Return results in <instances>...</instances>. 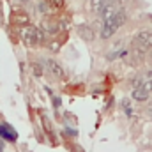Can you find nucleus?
I'll list each match as a JSON object with an SVG mask.
<instances>
[{"label":"nucleus","mask_w":152,"mask_h":152,"mask_svg":"<svg viewBox=\"0 0 152 152\" xmlns=\"http://www.w3.org/2000/svg\"><path fill=\"white\" fill-rule=\"evenodd\" d=\"M0 138L5 140V142H16L18 134H16V131L9 124H0Z\"/></svg>","instance_id":"nucleus-6"},{"label":"nucleus","mask_w":152,"mask_h":152,"mask_svg":"<svg viewBox=\"0 0 152 152\" xmlns=\"http://www.w3.org/2000/svg\"><path fill=\"white\" fill-rule=\"evenodd\" d=\"M142 87H143L145 90H149V92H151V90H152V78H149V80H145V81L142 83Z\"/></svg>","instance_id":"nucleus-15"},{"label":"nucleus","mask_w":152,"mask_h":152,"mask_svg":"<svg viewBox=\"0 0 152 152\" xmlns=\"http://www.w3.org/2000/svg\"><path fill=\"white\" fill-rule=\"evenodd\" d=\"M32 69H34V73H36V78H41V75H42L41 66H39V64H34V66H32Z\"/></svg>","instance_id":"nucleus-16"},{"label":"nucleus","mask_w":152,"mask_h":152,"mask_svg":"<svg viewBox=\"0 0 152 152\" xmlns=\"http://www.w3.org/2000/svg\"><path fill=\"white\" fill-rule=\"evenodd\" d=\"M64 133H66L67 136H76V134H78V131H75V129H71V127H67V129H66Z\"/></svg>","instance_id":"nucleus-17"},{"label":"nucleus","mask_w":152,"mask_h":152,"mask_svg":"<svg viewBox=\"0 0 152 152\" xmlns=\"http://www.w3.org/2000/svg\"><path fill=\"white\" fill-rule=\"evenodd\" d=\"M134 41L142 50H149V48H152V32L151 30H142L136 34Z\"/></svg>","instance_id":"nucleus-4"},{"label":"nucleus","mask_w":152,"mask_h":152,"mask_svg":"<svg viewBox=\"0 0 152 152\" xmlns=\"http://www.w3.org/2000/svg\"><path fill=\"white\" fill-rule=\"evenodd\" d=\"M44 62V67L50 71V75L55 76V78H64V67L57 62V60H53V58H48V60H42Z\"/></svg>","instance_id":"nucleus-5"},{"label":"nucleus","mask_w":152,"mask_h":152,"mask_svg":"<svg viewBox=\"0 0 152 152\" xmlns=\"http://www.w3.org/2000/svg\"><path fill=\"white\" fill-rule=\"evenodd\" d=\"M126 21H127V12H126L124 9H120L117 14H113L110 20L104 21V25H103V28H101V37L103 39H110L115 32L126 23Z\"/></svg>","instance_id":"nucleus-1"},{"label":"nucleus","mask_w":152,"mask_h":152,"mask_svg":"<svg viewBox=\"0 0 152 152\" xmlns=\"http://www.w3.org/2000/svg\"><path fill=\"white\" fill-rule=\"evenodd\" d=\"M108 2H110V0H90V7H92V11H97V12H99Z\"/></svg>","instance_id":"nucleus-10"},{"label":"nucleus","mask_w":152,"mask_h":152,"mask_svg":"<svg viewBox=\"0 0 152 152\" xmlns=\"http://www.w3.org/2000/svg\"><path fill=\"white\" fill-rule=\"evenodd\" d=\"M58 48H60V41H53V42H50V51L57 53V51H58Z\"/></svg>","instance_id":"nucleus-14"},{"label":"nucleus","mask_w":152,"mask_h":152,"mask_svg":"<svg viewBox=\"0 0 152 152\" xmlns=\"http://www.w3.org/2000/svg\"><path fill=\"white\" fill-rule=\"evenodd\" d=\"M122 108L126 110L127 117H133V112H131V104H129V101H127V99H124V101H122Z\"/></svg>","instance_id":"nucleus-12"},{"label":"nucleus","mask_w":152,"mask_h":152,"mask_svg":"<svg viewBox=\"0 0 152 152\" xmlns=\"http://www.w3.org/2000/svg\"><path fill=\"white\" fill-rule=\"evenodd\" d=\"M21 39H23V42H25L27 48H34V46H37L39 42H41V28L32 27V25L25 27L23 32H21Z\"/></svg>","instance_id":"nucleus-2"},{"label":"nucleus","mask_w":152,"mask_h":152,"mask_svg":"<svg viewBox=\"0 0 152 152\" xmlns=\"http://www.w3.org/2000/svg\"><path fill=\"white\" fill-rule=\"evenodd\" d=\"M149 90H145L143 87H134L133 88V99H136V101H147L149 99Z\"/></svg>","instance_id":"nucleus-8"},{"label":"nucleus","mask_w":152,"mask_h":152,"mask_svg":"<svg viewBox=\"0 0 152 152\" xmlns=\"http://www.w3.org/2000/svg\"><path fill=\"white\" fill-rule=\"evenodd\" d=\"M51 7H55V9H62L64 7V0H46Z\"/></svg>","instance_id":"nucleus-11"},{"label":"nucleus","mask_w":152,"mask_h":152,"mask_svg":"<svg viewBox=\"0 0 152 152\" xmlns=\"http://www.w3.org/2000/svg\"><path fill=\"white\" fill-rule=\"evenodd\" d=\"M147 113H149V118L152 120V108H149V112H147Z\"/></svg>","instance_id":"nucleus-19"},{"label":"nucleus","mask_w":152,"mask_h":152,"mask_svg":"<svg viewBox=\"0 0 152 152\" xmlns=\"http://www.w3.org/2000/svg\"><path fill=\"white\" fill-rule=\"evenodd\" d=\"M78 32H80V36L85 39V41H92V39H94V30H92L88 25H81V27H78Z\"/></svg>","instance_id":"nucleus-9"},{"label":"nucleus","mask_w":152,"mask_h":152,"mask_svg":"<svg viewBox=\"0 0 152 152\" xmlns=\"http://www.w3.org/2000/svg\"><path fill=\"white\" fill-rule=\"evenodd\" d=\"M60 104H62V99H60V97H53V106H55V108H58Z\"/></svg>","instance_id":"nucleus-18"},{"label":"nucleus","mask_w":152,"mask_h":152,"mask_svg":"<svg viewBox=\"0 0 152 152\" xmlns=\"http://www.w3.org/2000/svg\"><path fill=\"white\" fill-rule=\"evenodd\" d=\"M21 2H30V0H21Z\"/></svg>","instance_id":"nucleus-20"},{"label":"nucleus","mask_w":152,"mask_h":152,"mask_svg":"<svg viewBox=\"0 0 152 152\" xmlns=\"http://www.w3.org/2000/svg\"><path fill=\"white\" fill-rule=\"evenodd\" d=\"M11 20L16 27H28L30 25V16L27 12H12Z\"/></svg>","instance_id":"nucleus-7"},{"label":"nucleus","mask_w":152,"mask_h":152,"mask_svg":"<svg viewBox=\"0 0 152 152\" xmlns=\"http://www.w3.org/2000/svg\"><path fill=\"white\" fill-rule=\"evenodd\" d=\"M39 11L41 12H50V4H46V2H39Z\"/></svg>","instance_id":"nucleus-13"},{"label":"nucleus","mask_w":152,"mask_h":152,"mask_svg":"<svg viewBox=\"0 0 152 152\" xmlns=\"http://www.w3.org/2000/svg\"><path fill=\"white\" fill-rule=\"evenodd\" d=\"M118 11H120V0H110V2L99 11V16L106 21V20H110L113 14H117Z\"/></svg>","instance_id":"nucleus-3"}]
</instances>
